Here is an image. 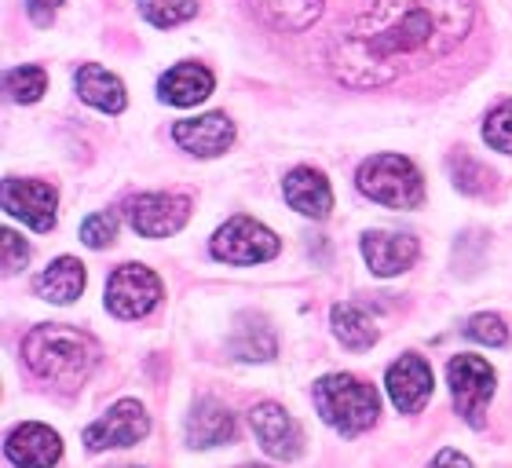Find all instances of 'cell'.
Here are the masks:
<instances>
[{
  "label": "cell",
  "mask_w": 512,
  "mask_h": 468,
  "mask_svg": "<svg viewBox=\"0 0 512 468\" xmlns=\"http://www.w3.org/2000/svg\"><path fill=\"white\" fill-rule=\"evenodd\" d=\"M476 0H374L330 44V70L348 88H381L450 55L472 30Z\"/></svg>",
  "instance_id": "obj_1"
},
{
  "label": "cell",
  "mask_w": 512,
  "mask_h": 468,
  "mask_svg": "<svg viewBox=\"0 0 512 468\" xmlns=\"http://www.w3.org/2000/svg\"><path fill=\"white\" fill-rule=\"evenodd\" d=\"M22 359L37 377L59 384V388H81L88 381V373L96 370L99 362V344L88 337L85 330L74 326H37L26 333L22 341Z\"/></svg>",
  "instance_id": "obj_2"
},
{
  "label": "cell",
  "mask_w": 512,
  "mask_h": 468,
  "mask_svg": "<svg viewBox=\"0 0 512 468\" xmlns=\"http://www.w3.org/2000/svg\"><path fill=\"white\" fill-rule=\"evenodd\" d=\"M315 410L341 436H359L377 421L381 399L370 384L352 373H330V377L315 381Z\"/></svg>",
  "instance_id": "obj_3"
},
{
  "label": "cell",
  "mask_w": 512,
  "mask_h": 468,
  "mask_svg": "<svg viewBox=\"0 0 512 468\" xmlns=\"http://www.w3.org/2000/svg\"><path fill=\"white\" fill-rule=\"evenodd\" d=\"M355 183H359V191L370 202L384 205V209H417V205L425 202L421 172L414 169V161L399 158V154H374V158H366Z\"/></svg>",
  "instance_id": "obj_4"
},
{
  "label": "cell",
  "mask_w": 512,
  "mask_h": 468,
  "mask_svg": "<svg viewBox=\"0 0 512 468\" xmlns=\"http://www.w3.org/2000/svg\"><path fill=\"white\" fill-rule=\"evenodd\" d=\"M213 256L224 264L235 267H253L267 264L278 256V238L275 231H267L264 224H256L253 216H231L220 231L213 234Z\"/></svg>",
  "instance_id": "obj_5"
},
{
  "label": "cell",
  "mask_w": 512,
  "mask_h": 468,
  "mask_svg": "<svg viewBox=\"0 0 512 468\" xmlns=\"http://www.w3.org/2000/svg\"><path fill=\"white\" fill-rule=\"evenodd\" d=\"M450 392H454V406L458 414L469 421L472 428H483V410L494 395V370L491 362L480 355H454L450 359Z\"/></svg>",
  "instance_id": "obj_6"
},
{
  "label": "cell",
  "mask_w": 512,
  "mask_h": 468,
  "mask_svg": "<svg viewBox=\"0 0 512 468\" xmlns=\"http://www.w3.org/2000/svg\"><path fill=\"white\" fill-rule=\"evenodd\" d=\"M158 300H161V282L150 267L125 264L110 275L107 282L110 315H118V319H143Z\"/></svg>",
  "instance_id": "obj_7"
},
{
  "label": "cell",
  "mask_w": 512,
  "mask_h": 468,
  "mask_svg": "<svg viewBox=\"0 0 512 468\" xmlns=\"http://www.w3.org/2000/svg\"><path fill=\"white\" fill-rule=\"evenodd\" d=\"M191 216V202L183 194H136L125 202V220L143 238H169Z\"/></svg>",
  "instance_id": "obj_8"
},
{
  "label": "cell",
  "mask_w": 512,
  "mask_h": 468,
  "mask_svg": "<svg viewBox=\"0 0 512 468\" xmlns=\"http://www.w3.org/2000/svg\"><path fill=\"white\" fill-rule=\"evenodd\" d=\"M150 432V417L136 399H121L110 406L107 414L85 428V447L88 450H110V447H136L139 439Z\"/></svg>",
  "instance_id": "obj_9"
},
{
  "label": "cell",
  "mask_w": 512,
  "mask_h": 468,
  "mask_svg": "<svg viewBox=\"0 0 512 468\" xmlns=\"http://www.w3.org/2000/svg\"><path fill=\"white\" fill-rule=\"evenodd\" d=\"M55 205H59V194H55L52 183L15 180V176L4 180V209H8V216L33 227V231H52Z\"/></svg>",
  "instance_id": "obj_10"
},
{
  "label": "cell",
  "mask_w": 512,
  "mask_h": 468,
  "mask_svg": "<svg viewBox=\"0 0 512 468\" xmlns=\"http://www.w3.org/2000/svg\"><path fill=\"white\" fill-rule=\"evenodd\" d=\"M249 425H253V436L256 443L278 461H293L300 458V450H304V432L293 417L282 410L278 403H260L249 410Z\"/></svg>",
  "instance_id": "obj_11"
},
{
  "label": "cell",
  "mask_w": 512,
  "mask_h": 468,
  "mask_svg": "<svg viewBox=\"0 0 512 468\" xmlns=\"http://www.w3.org/2000/svg\"><path fill=\"white\" fill-rule=\"evenodd\" d=\"M384 384L399 414H417L432 399V366L421 355H403L388 366Z\"/></svg>",
  "instance_id": "obj_12"
},
{
  "label": "cell",
  "mask_w": 512,
  "mask_h": 468,
  "mask_svg": "<svg viewBox=\"0 0 512 468\" xmlns=\"http://www.w3.org/2000/svg\"><path fill=\"white\" fill-rule=\"evenodd\" d=\"M172 139H176L187 154H194V158H216V154H224V150L235 143V125H231L227 114L187 117V121H176Z\"/></svg>",
  "instance_id": "obj_13"
},
{
  "label": "cell",
  "mask_w": 512,
  "mask_h": 468,
  "mask_svg": "<svg viewBox=\"0 0 512 468\" xmlns=\"http://www.w3.org/2000/svg\"><path fill=\"white\" fill-rule=\"evenodd\" d=\"M4 454L15 468H52L63 458V439L48 425H19L4 443Z\"/></svg>",
  "instance_id": "obj_14"
},
{
  "label": "cell",
  "mask_w": 512,
  "mask_h": 468,
  "mask_svg": "<svg viewBox=\"0 0 512 468\" xmlns=\"http://www.w3.org/2000/svg\"><path fill=\"white\" fill-rule=\"evenodd\" d=\"M363 256L370 271L381 278L403 275L406 267L417 260V238L414 234H395V231H370L363 238Z\"/></svg>",
  "instance_id": "obj_15"
},
{
  "label": "cell",
  "mask_w": 512,
  "mask_h": 468,
  "mask_svg": "<svg viewBox=\"0 0 512 468\" xmlns=\"http://www.w3.org/2000/svg\"><path fill=\"white\" fill-rule=\"evenodd\" d=\"M235 439V414L216 399H198L187 417V443L194 450H209Z\"/></svg>",
  "instance_id": "obj_16"
},
{
  "label": "cell",
  "mask_w": 512,
  "mask_h": 468,
  "mask_svg": "<svg viewBox=\"0 0 512 468\" xmlns=\"http://www.w3.org/2000/svg\"><path fill=\"white\" fill-rule=\"evenodd\" d=\"M286 202L297 209L300 216H311V220H322V216H330L333 209V191L326 176L315 169H293L286 176Z\"/></svg>",
  "instance_id": "obj_17"
},
{
  "label": "cell",
  "mask_w": 512,
  "mask_h": 468,
  "mask_svg": "<svg viewBox=\"0 0 512 468\" xmlns=\"http://www.w3.org/2000/svg\"><path fill=\"white\" fill-rule=\"evenodd\" d=\"M74 85H77V96L85 99L88 107L103 110V114H121L125 110V85H121L118 77L103 70L99 63H85L81 70L74 74Z\"/></svg>",
  "instance_id": "obj_18"
},
{
  "label": "cell",
  "mask_w": 512,
  "mask_h": 468,
  "mask_svg": "<svg viewBox=\"0 0 512 468\" xmlns=\"http://www.w3.org/2000/svg\"><path fill=\"white\" fill-rule=\"evenodd\" d=\"M158 92L172 107H194L213 92V74L198 63H180L172 66L169 74H161Z\"/></svg>",
  "instance_id": "obj_19"
},
{
  "label": "cell",
  "mask_w": 512,
  "mask_h": 468,
  "mask_svg": "<svg viewBox=\"0 0 512 468\" xmlns=\"http://www.w3.org/2000/svg\"><path fill=\"white\" fill-rule=\"evenodd\" d=\"M249 8L271 30L300 33L322 15V0H249Z\"/></svg>",
  "instance_id": "obj_20"
},
{
  "label": "cell",
  "mask_w": 512,
  "mask_h": 468,
  "mask_svg": "<svg viewBox=\"0 0 512 468\" xmlns=\"http://www.w3.org/2000/svg\"><path fill=\"white\" fill-rule=\"evenodd\" d=\"M85 289V267L74 256H59L37 275V293L52 304H74Z\"/></svg>",
  "instance_id": "obj_21"
},
{
  "label": "cell",
  "mask_w": 512,
  "mask_h": 468,
  "mask_svg": "<svg viewBox=\"0 0 512 468\" xmlns=\"http://www.w3.org/2000/svg\"><path fill=\"white\" fill-rule=\"evenodd\" d=\"M333 330H337L344 348H352V351L374 348V341H377L374 319H370L363 308H355V304H337V308H333Z\"/></svg>",
  "instance_id": "obj_22"
},
{
  "label": "cell",
  "mask_w": 512,
  "mask_h": 468,
  "mask_svg": "<svg viewBox=\"0 0 512 468\" xmlns=\"http://www.w3.org/2000/svg\"><path fill=\"white\" fill-rule=\"evenodd\" d=\"M231 355L242 362H267L275 355V333L264 319H246L238 326L235 341H231Z\"/></svg>",
  "instance_id": "obj_23"
},
{
  "label": "cell",
  "mask_w": 512,
  "mask_h": 468,
  "mask_svg": "<svg viewBox=\"0 0 512 468\" xmlns=\"http://www.w3.org/2000/svg\"><path fill=\"white\" fill-rule=\"evenodd\" d=\"M139 11L150 26L169 30V26H180L198 15V0H139Z\"/></svg>",
  "instance_id": "obj_24"
},
{
  "label": "cell",
  "mask_w": 512,
  "mask_h": 468,
  "mask_svg": "<svg viewBox=\"0 0 512 468\" xmlns=\"http://www.w3.org/2000/svg\"><path fill=\"white\" fill-rule=\"evenodd\" d=\"M4 88H8V96L15 103H37L44 96V88H48V74L41 66H15L4 77Z\"/></svg>",
  "instance_id": "obj_25"
},
{
  "label": "cell",
  "mask_w": 512,
  "mask_h": 468,
  "mask_svg": "<svg viewBox=\"0 0 512 468\" xmlns=\"http://www.w3.org/2000/svg\"><path fill=\"white\" fill-rule=\"evenodd\" d=\"M450 176H454V183L465 194H483L491 187V172L483 169V165H476L469 154H454L450 158Z\"/></svg>",
  "instance_id": "obj_26"
},
{
  "label": "cell",
  "mask_w": 512,
  "mask_h": 468,
  "mask_svg": "<svg viewBox=\"0 0 512 468\" xmlns=\"http://www.w3.org/2000/svg\"><path fill=\"white\" fill-rule=\"evenodd\" d=\"M483 139L491 143L494 150H502V154H512V99L498 103L487 117V125H483Z\"/></svg>",
  "instance_id": "obj_27"
},
{
  "label": "cell",
  "mask_w": 512,
  "mask_h": 468,
  "mask_svg": "<svg viewBox=\"0 0 512 468\" xmlns=\"http://www.w3.org/2000/svg\"><path fill=\"white\" fill-rule=\"evenodd\" d=\"M114 234H118V216L114 213H96L81 224V242L88 249H107L114 242Z\"/></svg>",
  "instance_id": "obj_28"
},
{
  "label": "cell",
  "mask_w": 512,
  "mask_h": 468,
  "mask_svg": "<svg viewBox=\"0 0 512 468\" xmlns=\"http://www.w3.org/2000/svg\"><path fill=\"white\" fill-rule=\"evenodd\" d=\"M465 333H469L472 341L491 344V348H502V344H509V330H505V322L498 319V315H476V319H469Z\"/></svg>",
  "instance_id": "obj_29"
},
{
  "label": "cell",
  "mask_w": 512,
  "mask_h": 468,
  "mask_svg": "<svg viewBox=\"0 0 512 468\" xmlns=\"http://www.w3.org/2000/svg\"><path fill=\"white\" fill-rule=\"evenodd\" d=\"M0 245H4V271L8 275H15L19 267H26V260H30V245L22 242L15 231H4L0 234Z\"/></svg>",
  "instance_id": "obj_30"
},
{
  "label": "cell",
  "mask_w": 512,
  "mask_h": 468,
  "mask_svg": "<svg viewBox=\"0 0 512 468\" xmlns=\"http://www.w3.org/2000/svg\"><path fill=\"white\" fill-rule=\"evenodd\" d=\"M59 4H63V0H26V11H30V19L37 22V26H52V15Z\"/></svg>",
  "instance_id": "obj_31"
},
{
  "label": "cell",
  "mask_w": 512,
  "mask_h": 468,
  "mask_svg": "<svg viewBox=\"0 0 512 468\" xmlns=\"http://www.w3.org/2000/svg\"><path fill=\"white\" fill-rule=\"evenodd\" d=\"M125 468H136V465H125Z\"/></svg>",
  "instance_id": "obj_32"
},
{
  "label": "cell",
  "mask_w": 512,
  "mask_h": 468,
  "mask_svg": "<svg viewBox=\"0 0 512 468\" xmlns=\"http://www.w3.org/2000/svg\"><path fill=\"white\" fill-rule=\"evenodd\" d=\"M428 468H436V465H428Z\"/></svg>",
  "instance_id": "obj_33"
}]
</instances>
